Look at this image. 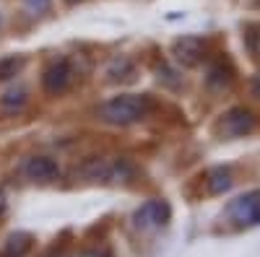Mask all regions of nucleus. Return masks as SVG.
<instances>
[{"label": "nucleus", "instance_id": "nucleus-11", "mask_svg": "<svg viewBox=\"0 0 260 257\" xmlns=\"http://www.w3.org/2000/svg\"><path fill=\"white\" fill-rule=\"evenodd\" d=\"M107 76H110V81H115V83L133 81L136 78V65L127 57H115L110 65H107Z\"/></svg>", "mask_w": 260, "mask_h": 257}, {"label": "nucleus", "instance_id": "nucleus-13", "mask_svg": "<svg viewBox=\"0 0 260 257\" xmlns=\"http://www.w3.org/2000/svg\"><path fill=\"white\" fill-rule=\"evenodd\" d=\"M21 68H24V60L21 57H3L0 60V81H8V78L18 76Z\"/></svg>", "mask_w": 260, "mask_h": 257}, {"label": "nucleus", "instance_id": "nucleus-7", "mask_svg": "<svg viewBox=\"0 0 260 257\" xmlns=\"http://www.w3.org/2000/svg\"><path fill=\"white\" fill-rule=\"evenodd\" d=\"M24 171H26V177L34 179V182H55L60 177V166L50 156H34V159H29Z\"/></svg>", "mask_w": 260, "mask_h": 257}, {"label": "nucleus", "instance_id": "nucleus-3", "mask_svg": "<svg viewBox=\"0 0 260 257\" xmlns=\"http://www.w3.org/2000/svg\"><path fill=\"white\" fill-rule=\"evenodd\" d=\"M229 218L237 226H257L260 224V190H250L229 203Z\"/></svg>", "mask_w": 260, "mask_h": 257}, {"label": "nucleus", "instance_id": "nucleus-18", "mask_svg": "<svg viewBox=\"0 0 260 257\" xmlns=\"http://www.w3.org/2000/svg\"><path fill=\"white\" fill-rule=\"evenodd\" d=\"M45 257H68V254H65L62 249H50V252H47Z\"/></svg>", "mask_w": 260, "mask_h": 257}, {"label": "nucleus", "instance_id": "nucleus-10", "mask_svg": "<svg viewBox=\"0 0 260 257\" xmlns=\"http://www.w3.org/2000/svg\"><path fill=\"white\" fill-rule=\"evenodd\" d=\"M29 249H31V237L24 234V231H18V234H11V237H8L0 257H24Z\"/></svg>", "mask_w": 260, "mask_h": 257}, {"label": "nucleus", "instance_id": "nucleus-15", "mask_svg": "<svg viewBox=\"0 0 260 257\" xmlns=\"http://www.w3.org/2000/svg\"><path fill=\"white\" fill-rule=\"evenodd\" d=\"M247 47L252 50V55H260V24L247 31Z\"/></svg>", "mask_w": 260, "mask_h": 257}, {"label": "nucleus", "instance_id": "nucleus-5", "mask_svg": "<svg viewBox=\"0 0 260 257\" xmlns=\"http://www.w3.org/2000/svg\"><path fill=\"white\" fill-rule=\"evenodd\" d=\"M73 81V68L68 60H55L52 65L45 70V76H42V86H45V91L50 96H60L68 91V86Z\"/></svg>", "mask_w": 260, "mask_h": 257}, {"label": "nucleus", "instance_id": "nucleus-17", "mask_svg": "<svg viewBox=\"0 0 260 257\" xmlns=\"http://www.w3.org/2000/svg\"><path fill=\"white\" fill-rule=\"evenodd\" d=\"M252 94L255 96H260V73L255 76V81H252Z\"/></svg>", "mask_w": 260, "mask_h": 257}, {"label": "nucleus", "instance_id": "nucleus-14", "mask_svg": "<svg viewBox=\"0 0 260 257\" xmlns=\"http://www.w3.org/2000/svg\"><path fill=\"white\" fill-rule=\"evenodd\" d=\"M24 8L31 13V16H42L52 8V0H24Z\"/></svg>", "mask_w": 260, "mask_h": 257}, {"label": "nucleus", "instance_id": "nucleus-9", "mask_svg": "<svg viewBox=\"0 0 260 257\" xmlns=\"http://www.w3.org/2000/svg\"><path fill=\"white\" fill-rule=\"evenodd\" d=\"M26 104V89L24 86H13V89H8L3 96H0V112L3 115H16L24 109Z\"/></svg>", "mask_w": 260, "mask_h": 257}, {"label": "nucleus", "instance_id": "nucleus-16", "mask_svg": "<svg viewBox=\"0 0 260 257\" xmlns=\"http://www.w3.org/2000/svg\"><path fill=\"white\" fill-rule=\"evenodd\" d=\"M6 210H8V198H6V190L0 187V218L6 216Z\"/></svg>", "mask_w": 260, "mask_h": 257}, {"label": "nucleus", "instance_id": "nucleus-12", "mask_svg": "<svg viewBox=\"0 0 260 257\" xmlns=\"http://www.w3.org/2000/svg\"><path fill=\"white\" fill-rule=\"evenodd\" d=\"M206 83L211 86V89H216V91H224V89H229V86H232V70L224 68V65H213L208 70Z\"/></svg>", "mask_w": 260, "mask_h": 257}, {"label": "nucleus", "instance_id": "nucleus-1", "mask_svg": "<svg viewBox=\"0 0 260 257\" xmlns=\"http://www.w3.org/2000/svg\"><path fill=\"white\" fill-rule=\"evenodd\" d=\"M148 112H151V101L148 96H141V94H120V96L107 99L99 106V117L104 122L120 125V127L141 122Z\"/></svg>", "mask_w": 260, "mask_h": 257}, {"label": "nucleus", "instance_id": "nucleus-19", "mask_svg": "<svg viewBox=\"0 0 260 257\" xmlns=\"http://www.w3.org/2000/svg\"><path fill=\"white\" fill-rule=\"evenodd\" d=\"M65 3H68V6H76V3H81V0H65Z\"/></svg>", "mask_w": 260, "mask_h": 257}, {"label": "nucleus", "instance_id": "nucleus-4", "mask_svg": "<svg viewBox=\"0 0 260 257\" xmlns=\"http://www.w3.org/2000/svg\"><path fill=\"white\" fill-rule=\"evenodd\" d=\"M224 138L234 140V138H245L247 133L255 130V117L252 112L242 109V106H234V109H229L221 120H219V127H216Z\"/></svg>", "mask_w": 260, "mask_h": 257}, {"label": "nucleus", "instance_id": "nucleus-2", "mask_svg": "<svg viewBox=\"0 0 260 257\" xmlns=\"http://www.w3.org/2000/svg\"><path fill=\"white\" fill-rule=\"evenodd\" d=\"M172 218V208L167 200H146L136 213H133V226L141 231H151V229H161L167 226Z\"/></svg>", "mask_w": 260, "mask_h": 257}, {"label": "nucleus", "instance_id": "nucleus-6", "mask_svg": "<svg viewBox=\"0 0 260 257\" xmlns=\"http://www.w3.org/2000/svg\"><path fill=\"white\" fill-rule=\"evenodd\" d=\"M172 55H175V60L182 68H195V65H201L203 57H206V42L201 36H182V39L175 42Z\"/></svg>", "mask_w": 260, "mask_h": 257}, {"label": "nucleus", "instance_id": "nucleus-8", "mask_svg": "<svg viewBox=\"0 0 260 257\" xmlns=\"http://www.w3.org/2000/svg\"><path fill=\"white\" fill-rule=\"evenodd\" d=\"M232 185H234V179H232V171L226 166H216L206 174V190L211 195H224V192L232 190Z\"/></svg>", "mask_w": 260, "mask_h": 257}]
</instances>
